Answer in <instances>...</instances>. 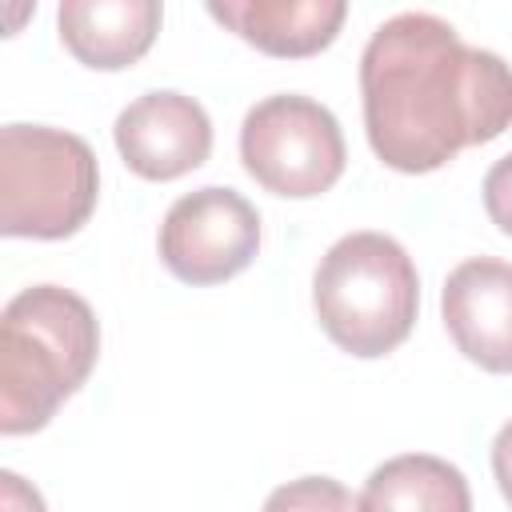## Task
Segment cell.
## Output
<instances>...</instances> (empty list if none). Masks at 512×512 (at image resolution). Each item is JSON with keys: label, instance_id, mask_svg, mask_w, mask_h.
<instances>
[{"label": "cell", "instance_id": "cell-9", "mask_svg": "<svg viewBox=\"0 0 512 512\" xmlns=\"http://www.w3.org/2000/svg\"><path fill=\"white\" fill-rule=\"evenodd\" d=\"M204 8L224 32L280 60L324 52L348 16V0H204Z\"/></svg>", "mask_w": 512, "mask_h": 512}, {"label": "cell", "instance_id": "cell-2", "mask_svg": "<svg viewBox=\"0 0 512 512\" xmlns=\"http://www.w3.org/2000/svg\"><path fill=\"white\" fill-rule=\"evenodd\" d=\"M100 356V324L88 300L60 284H36L0 316V432H40L80 392Z\"/></svg>", "mask_w": 512, "mask_h": 512}, {"label": "cell", "instance_id": "cell-6", "mask_svg": "<svg viewBox=\"0 0 512 512\" xmlns=\"http://www.w3.org/2000/svg\"><path fill=\"white\" fill-rule=\"evenodd\" d=\"M260 252V216L236 188H196L160 224V260L184 284H224Z\"/></svg>", "mask_w": 512, "mask_h": 512}, {"label": "cell", "instance_id": "cell-7", "mask_svg": "<svg viewBox=\"0 0 512 512\" xmlns=\"http://www.w3.org/2000/svg\"><path fill=\"white\" fill-rule=\"evenodd\" d=\"M116 152L144 180H176L212 152V120L184 92H144L116 116Z\"/></svg>", "mask_w": 512, "mask_h": 512}, {"label": "cell", "instance_id": "cell-11", "mask_svg": "<svg viewBox=\"0 0 512 512\" xmlns=\"http://www.w3.org/2000/svg\"><path fill=\"white\" fill-rule=\"evenodd\" d=\"M360 508H432V512H468L472 492L456 464L440 456H396L384 460L360 496Z\"/></svg>", "mask_w": 512, "mask_h": 512}, {"label": "cell", "instance_id": "cell-1", "mask_svg": "<svg viewBox=\"0 0 512 512\" xmlns=\"http://www.w3.org/2000/svg\"><path fill=\"white\" fill-rule=\"evenodd\" d=\"M360 100L376 160L420 176L512 128V68L440 16L400 12L360 56Z\"/></svg>", "mask_w": 512, "mask_h": 512}, {"label": "cell", "instance_id": "cell-8", "mask_svg": "<svg viewBox=\"0 0 512 512\" xmlns=\"http://www.w3.org/2000/svg\"><path fill=\"white\" fill-rule=\"evenodd\" d=\"M452 344L484 372H512V264L472 256L456 264L440 292Z\"/></svg>", "mask_w": 512, "mask_h": 512}, {"label": "cell", "instance_id": "cell-4", "mask_svg": "<svg viewBox=\"0 0 512 512\" xmlns=\"http://www.w3.org/2000/svg\"><path fill=\"white\" fill-rule=\"evenodd\" d=\"M100 196V168L76 132L44 124L0 128V232L64 240L80 232Z\"/></svg>", "mask_w": 512, "mask_h": 512}, {"label": "cell", "instance_id": "cell-3", "mask_svg": "<svg viewBox=\"0 0 512 512\" xmlns=\"http://www.w3.org/2000/svg\"><path fill=\"white\" fill-rule=\"evenodd\" d=\"M312 308L340 352L360 360L388 356L416 324V264L404 244L384 232H348L316 264Z\"/></svg>", "mask_w": 512, "mask_h": 512}, {"label": "cell", "instance_id": "cell-13", "mask_svg": "<svg viewBox=\"0 0 512 512\" xmlns=\"http://www.w3.org/2000/svg\"><path fill=\"white\" fill-rule=\"evenodd\" d=\"M484 208H488V220L504 236H512V152L500 156L488 168V176H484Z\"/></svg>", "mask_w": 512, "mask_h": 512}, {"label": "cell", "instance_id": "cell-5", "mask_svg": "<svg viewBox=\"0 0 512 512\" xmlns=\"http://www.w3.org/2000/svg\"><path fill=\"white\" fill-rule=\"evenodd\" d=\"M240 160L264 192L312 200L344 176L348 148L336 116L324 104L296 92H280L260 100L244 116Z\"/></svg>", "mask_w": 512, "mask_h": 512}, {"label": "cell", "instance_id": "cell-14", "mask_svg": "<svg viewBox=\"0 0 512 512\" xmlns=\"http://www.w3.org/2000/svg\"><path fill=\"white\" fill-rule=\"evenodd\" d=\"M492 472H496V484H500L504 500L512 504V420L492 440Z\"/></svg>", "mask_w": 512, "mask_h": 512}, {"label": "cell", "instance_id": "cell-15", "mask_svg": "<svg viewBox=\"0 0 512 512\" xmlns=\"http://www.w3.org/2000/svg\"><path fill=\"white\" fill-rule=\"evenodd\" d=\"M36 8V0H8V36H16L20 32V24H24V16Z\"/></svg>", "mask_w": 512, "mask_h": 512}, {"label": "cell", "instance_id": "cell-10", "mask_svg": "<svg viewBox=\"0 0 512 512\" xmlns=\"http://www.w3.org/2000/svg\"><path fill=\"white\" fill-rule=\"evenodd\" d=\"M164 0H60V44L96 72L132 68L156 40Z\"/></svg>", "mask_w": 512, "mask_h": 512}, {"label": "cell", "instance_id": "cell-12", "mask_svg": "<svg viewBox=\"0 0 512 512\" xmlns=\"http://www.w3.org/2000/svg\"><path fill=\"white\" fill-rule=\"evenodd\" d=\"M268 508H360V496L344 492L328 476H304L292 488H280L268 496Z\"/></svg>", "mask_w": 512, "mask_h": 512}]
</instances>
